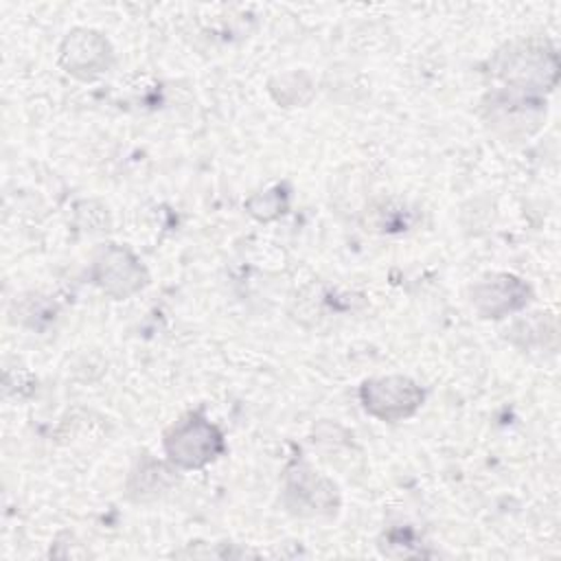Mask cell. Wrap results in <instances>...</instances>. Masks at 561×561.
<instances>
[{
    "label": "cell",
    "mask_w": 561,
    "mask_h": 561,
    "mask_svg": "<svg viewBox=\"0 0 561 561\" xmlns=\"http://www.w3.org/2000/svg\"><path fill=\"white\" fill-rule=\"evenodd\" d=\"M495 75L504 88L541 96L559 77V57L548 39H519L495 55Z\"/></svg>",
    "instance_id": "6da1fadb"
},
{
    "label": "cell",
    "mask_w": 561,
    "mask_h": 561,
    "mask_svg": "<svg viewBox=\"0 0 561 561\" xmlns=\"http://www.w3.org/2000/svg\"><path fill=\"white\" fill-rule=\"evenodd\" d=\"M164 454L178 469H202L215 462L224 449V434L199 412H188L164 432Z\"/></svg>",
    "instance_id": "7a4b0ae2"
},
{
    "label": "cell",
    "mask_w": 561,
    "mask_h": 561,
    "mask_svg": "<svg viewBox=\"0 0 561 561\" xmlns=\"http://www.w3.org/2000/svg\"><path fill=\"white\" fill-rule=\"evenodd\" d=\"M484 121L497 136L522 140L539 131L546 121V101L537 94L502 88L486 96Z\"/></svg>",
    "instance_id": "3957f363"
},
{
    "label": "cell",
    "mask_w": 561,
    "mask_h": 561,
    "mask_svg": "<svg viewBox=\"0 0 561 561\" xmlns=\"http://www.w3.org/2000/svg\"><path fill=\"white\" fill-rule=\"evenodd\" d=\"M423 388L403 375L366 379L359 386L362 408L379 421H403L423 405Z\"/></svg>",
    "instance_id": "277c9868"
},
{
    "label": "cell",
    "mask_w": 561,
    "mask_h": 561,
    "mask_svg": "<svg viewBox=\"0 0 561 561\" xmlns=\"http://www.w3.org/2000/svg\"><path fill=\"white\" fill-rule=\"evenodd\" d=\"M283 502L298 517H331L340 508L337 486L307 465L287 471Z\"/></svg>",
    "instance_id": "5b68a950"
},
{
    "label": "cell",
    "mask_w": 561,
    "mask_h": 561,
    "mask_svg": "<svg viewBox=\"0 0 561 561\" xmlns=\"http://www.w3.org/2000/svg\"><path fill=\"white\" fill-rule=\"evenodd\" d=\"M92 283L107 296L121 300L140 291L147 285L142 263L127 250L114 243L99 248L92 259Z\"/></svg>",
    "instance_id": "8992f818"
},
{
    "label": "cell",
    "mask_w": 561,
    "mask_h": 561,
    "mask_svg": "<svg viewBox=\"0 0 561 561\" xmlns=\"http://www.w3.org/2000/svg\"><path fill=\"white\" fill-rule=\"evenodd\" d=\"M530 300V287L513 274H489L471 287V305L482 318L500 320Z\"/></svg>",
    "instance_id": "52a82bcc"
},
{
    "label": "cell",
    "mask_w": 561,
    "mask_h": 561,
    "mask_svg": "<svg viewBox=\"0 0 561 561\" xmlns=\"http://www.w3.org/2000/svg\"><path fill=\"white\" fill-rule=\"evenodd\" d=\"M59 61L66 72L79 79H92L110 68L112 48L101 33L92 28H75L66 35L59 48Z\"/></svg>",
    "instance_id": "ba28073f"
},
{
    "label": "cell",
    "mask_w": 561,
    "mask_h": 561,
    "mask_svg": "<svg viewBox=\"0 0 561 561\" xmlns=\"http://www.w3.org/2000/svg\"><path fill=\"white\" fill-rule=\"evenodd\" d=\"M248 208L259 219H272V217H276V215H280L285 210V199L278 193V188H274V191H267L263 195L252 197L248 202Z\"/></svg>",
    "instance_id": "9c48e42d"
}]
</instances>
